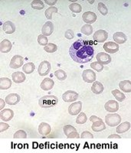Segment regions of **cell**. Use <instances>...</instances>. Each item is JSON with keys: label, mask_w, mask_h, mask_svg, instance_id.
Here are the masks:
<instances>
[{"label": "cell", "mask_w": 131, "mask_h": 153, "mask_svg": "<svg viewBox=\"0 0 131 153\" xmlns=\"http://www.w3.org/2000/svg\"><path fill=\"white\" fill-rule=\"evenodd\" d=\"M82 19L84 22L91 25L95 23L97 20V15L93 12H86L82 16Z\"/></svg>", "instance_id": "obj_14"}, {"label": "cell", "mask_w": 131, "mask_h": 153, "mask_svg": "<svg viewBox=\"0 0 131 153\" xmlns=\"http://www.w3.org/2000/svg\"><path fill=\"white\" fill-rule=\"evenodd\" d=\"M119 45H117L115 42H109L103 45V49H104L106 52H107V54H109V53L110 54H114V53L117 52L119 51Z\"/></svg>", "instance_id": "obj_9"}, {"label": "cell", "mask_w": 131, "mask_h": 153, "mask_svg": "<svg viewBox=\"0 0 131 153\" xmlns=\"http://www.w3.org/2000/svg\"><path fill=\"white\" fill-rule=\"evenodd\" d=\"M69 9L74 13H80L82 11V7L79 3H71L69 5Z\"/></svg>", "instance_id": "obj_35"}, {"label": "cell", "mask_w": 131, "mask_h": 153, "mask_svg": "<svg viewBox=\"0 0 131 153\" xmlns=\"http://www.w3.org/2000/svg\"><path fill=\"white\" fill-rule=\"evenodd\" d=\"M35 66L32 62H28L25 65H23L22 71L25 74H32V72L35 71Z\"/></svg>", "instance_id": "obj_29"}, {"label": "cell", "mask_w": 131, "mask_h": 153, "mask_svg": "<svg viewBox=\"0 0 131 153\" xmlns=\"http://www.w3.org/2000/svg\"><path fill=\"white\" fill-rule=\"evenodd\" d=\"M105 122L109 126L114 127L121 123V117L117 113H110L105 117Z\"/></svg>", "instance_id": "obj_3"}, {"label": "cell", "mask_w": 131, "mask_h": 153, "mask_svg": "<svg viewBox=\"0 0 131 153\" xmlns=\"http://www.w3.org/2000/svg\"><path fill=\"white\" fill-rule=\"evenodd\" d=\"M98 120H101V119L99 118V117H96V116H91V117H90V121L92 123L96 122V121H98Z\"/></svg>", "instance_id": "obj_46"}, {"label": "cell", "mask_w": 131, "mask_h": 153, "mask_svg": "<svg viewBox=\"0 0 131 153\" xmlns=\"http://www.w3.org/2000/svg\"><path fill=\"white\" fill-rule=\"evenodd\" d=\"M82 78L86 83H93L96 80V74L92 70L86 69L82 73Z\"/></svg>", "instance_id": "obj_5"}, {"label": "cell", "mask_w": 131, "mask_h": 153, "mask_svg": "<svg viewBox=\"0 0 131 153\" xmlns=\"http://www.w3.org/2000/svg\"><path fill=\"white\" fill-rule=\"evenodd\" d=\"M112 94L117 100V101H120V102L124 101L125 100V98H126L125 95L123 93H121L119 90H114V91H112Z\"/></svg>", "instance_id": "obj_31"}, {"label": "cell", "mask_w": 131, "mask_h": 153, "mask_svg": "<svg viewBox=\"0 0 131 153\" xmlns=\"http://www.w3.org/2000/svg\"><path fill=\"white\" fill-rule=\"evenodd\" d=\"M51 69V66L50 62L48 61H44L39 65V68H38V72L40 76H46L48 74L50 73Z\"/></svg>", "instance_id": "obj_4"}, {"label": "cell", "mask_w": 131, "mask_h": 153, "mask_svg": "<svg viewBox=\"0 0 131 153\" xmlns=\"http://www.w3.org/2000/svg\"><path fill=\"white\" fill-rule=\"evenodd\" d=\"M131 127L130 123L129 122H124L123 123H121V125H119L117 128V132L119 134L124 133V132H127Z\"/></svg>", "instance_id": "obj_27"}, {"label": "cell", "mask_w": 131, "mask_h": 153, "mask_svg": "<svg viewBox=\"0 0 131 153\" xmlns=\"http://www.w3.org/2000/svg\"><path fill=\"white\" fill-rule=\"evenodd\" d=\"M54 76L57 77V79L59 80H65L67 78V74L65 71L63 70L59 69L57 70L55 72H54Z\"/></svg>", "instance_id": "obj_34"}, {"label": "cell", "mask_w": 131, "mask_h": 153, "mask_svg": "<svg viewBox=\"0 0 131 153\" xmlns=\"http://www.w3.org/2000/svg\"><path fill=\"white\" fill-rule=\"evenodd\" d=\"M5 100H4L3 99H0V109L1 110H3V108L5 107V105L6 102H5Z\"/></svg>", "instance_id": "obj_47"}, {"label": "cell", "mask_w": 131, "mask_h": 153, "mask_svg": "<svg viewBox=\"0 0 131 153\" xmlns=\"http://www.w3.org/2000/svg\"><path fill=\"white\" fill-rule=\"evenodd\" d=\"M78 94L74 91H68L62 95V99L66 103H71L78 99Z\"/></svg>", "instance_id": "obj_6"}, {"label": "cell", "mask_w": 131, "mask_h": 153, "mask_svg": "<svg viewBox=\"0 0 131 153\" xmlns=\"http://www.w3.org/2000/svg\"><path fill=\"white\" fill-rule=\"evenodd\" d=\"M64 133L69 139L71 138H79V134L76 129L71 125H67L64 126Z\"/></svg>", "instance_id": "obj_8"}, {"label": "cell", "mask_w": 131, "mask_h": 153, "mask_svg": "<svg viewBox=\"0 0 131 153\" xmlns=\"http://www.w3.org/2000/svg\"><path fill=\"white\" fill-rule=\"evenodd\" d=\"M108 38V33L104 30H98V31L94 34V40L96 41L97 42L102 43L105 42Z\"/></svg>", "instance_id": "obj_10"}, {"label": "cell", "mask_w": 131, "mask_h": 153, "mask_svg": "<svg viewBox=\"0 0 131 153\" xmlns=\"http://www.w3.org/2000/svg\"><path fill=\"white\" fill-rule=\"evenodd\" d=\"M98 9L99 10V12L101 13L103 16H106L108 13V9H107V6L103 3V2H99L98 3Z\"/></svg>", "instance_id": "obj_39"}, {"label": "cell", "mask_w": 131, "mask_h": 153, "mask_svg": "<svg viewBox=\"0 0 131 153\" xmlns=\"http://www.w3.org/2000/svg\"><path fill=\"white\" fill-rule=\"evenodd\" d=\"M54 31V25L51 22H47L45 23L42 28V33L45 36H50Z\"/></svg>", "instance_id": "obj_16"}, {"label": "cell", "mask_w": 131, "mask_h": 153, "mask_svg": "<svg viewBox=\"0 0 131 153\" xmlns=\"http://www.w3.org/2000/svg\"><path fill=\"white\" fill-rule=\"evenodd\" d=\"M9 128V125H8L7 123H5L1 122L0 123V132H2L3 131L6 130Z\"/></svg>", "instance_id": "obj_44"}, {"label": "cell", "mask_w": 131, "mask_h": 153, "mask_svg": "<svg viewBox=\"0 0 131 153\" xmlns=\"http://www.w3.org/2000/svg\"><path fill=\"white\" fill-rule=\"evenodd\" d=\"M13 117H14V112L11 109H5V110H2L0 112V118L5 122L10 121L13 118Z\"/></svg>", "instance_id": "obj_13"}, {"label": "cell", "mask_w": 131, "mask_h": 153, "mask_svg": "<svg viewBox=\"0 0 131 153\" xmlns=\"http://www.w3.org/2000/svg\"><path fill=\"white\" fill-rule=\"evenodd\" d=\"M13 136L15 139H25L27 138V134L24 130H19L14 134Z\"/></svg>", "instance_id": "obj_41"}, {"label": "cell", "mask_w": 131, "mask_h": 153, "mask_svg": "<svg viewBox=\"0 0 131 153\" xmlns=\"http://www.w3.org/2000/svg\"><path fill=\"white\" fill-rule=\"evenodd\" d=\"M120 88L125 93L131 92V82L130 80H123L119 83Z\"/></svg>", "instance_id": "obj_28"}, {"label": "cell", "mask_w": 131, "mask_h": 153, "mask_svg": "<svg viewBox=\"0 0 131 153\" xmlns=\"http://www.w3.org/2000/svg\"><path fill=\"white\" fill-rule=\"evenodd\" d=\"M87 116L84 113H80V114L77 116V119H76V123L77 124H84L87 122Z\"/></svg>", "instance_id": "obj_37"}, {"label": "cell", "mask_w": 131, "mask_h": 153, "mask_svg": "<svg viewBox=\"0 0 131 153\" xmlns=\"http://www.w3.org/2000/svg\"><path fill=\"white\" fill-rule=\"evenodd\" d=\"M12 86V81L8 77H1L0 78V89L1 90H8Z\"/></svg>", "instance_id": "obj_26"}, {"label": "cell", "mask_w": 131, "mask_h": 153, "mask_svg": "<svg viewBox=\"0 0 131 153\" xmlns=\"http://www.w3.org/2000/svg\"><path fill=\"white\" fill-rule=\"evenodd\" d=\"M12 48V45L8 39H4L0 44V51L2 53L10 52Z\"/></svg>", "instance_id": "obj_21"}, {"label": "cell", "mask_w": 131, "mask_h": 153, "mask_svg": "<svg viewBox=\"0 0 131 153\" xmlns=\"http://www.w3.org/2000/svg\"><path fill=\"white\" fill-rule=\"evenodd\" d=\"M65 37L68 40H71V39L74 38V32L71 29L67 30L65 33Z\"/></svg>", "instance_id": "obj_42"}, {"label": "cell", "mask_w": 131, "mask_h": 153, "mask_svg": "<svg viewBox=\"0 0 131 153\" xmlns=\"http://www.w3.org/2000/svg\"><path fill=\"white\" fill-rule=\"evenodd\" d=\"M12 80L16 83V84H21L25 80L26 76L25 75V74H23V72L21 71H17L14 72L12 75Z\"/></svg>", "instance_id": "obj_23"}, {"label": "cell", "mask_w": 131, "mask_h": 153, "mask_svg": "<svg viewBox=\"0 0 131 153\" xmlns=\"http://www.w3.org/2000/svg\"><path fill=\"white\" fill-rule=\"evenodd\" d=\"M69 54L75 62L85 64L93 59L95 51L89 42L79 39L71 45L69 49Z\"/></svg>", "instance_id": "obj_1"}, {"label": "cell", "mask_w": 131, "mask_h": 153, "mask_svg": "<svg viewBox=\"0 0 131 153\" xmlns=\"http://www.w3.org/2000/svg\"><path fill=\"white\" fill-rule=\"evenodd\" d=\"M54 12V13H57V12H58V9L56 7H54V6L49 7L48 9H46L45 12V17L47 18L48 19H49V20H51V19H52V14Z\"/></svg>", "instance_id": "obj_32"}, {"label": "cell", "mask_w": 131, "mask_h": 153, "mask_svg": "<svg viewBox=\"0 0 131 153\" xmlns=\"http://www.w3.org/2000/svg\"><path fill=\"white\" fill-rule=\"evenodd\" d=\"M91 128H92L93 130L96 132H101V131L104 130L106 129V125H105V123L103 122L102 120H98V121L93 123V125L91 126Z\"/></svg>", "instance_id": "obj_24"}, {"label": "cell", "mask_w": 131, "mask_h": 153, "mask_svg": "<svg viewBox=\"0 0 131 153\" xmlns=\"http://www.w3.org/2000/svg\"><path fill=\"white\" fill-rule=\"evenodd\" d=\"M113 38H114L115 43H117V45H121V44H124L127 42V37L123 32H115L113 35Z\"/></svg>", "instance_id": "obj_20"}, {"label": "cell", "mask_w": 131, "mask_h": 153, "mask_svg": "<svg viewBox=\"0 0 131 153\" xmlns=\"http://www.w3.org/2000/svg\"><path fill=\"white\" fill-rule=\"evenodd\" d=\"M54 82L52 79L51 78H45L42 80V84H41L40 87L43 91H50L54 87Z\"/></svg>", "instance_id": "obj_18"}, {"label": "cell", "mask_w": 131, "mask_h": 153, "mask_svg": "<svg viewBox=\"0 0 131 153\" xmlns=\"http://www.w3.org/2000/svg\"><path fill=\"white\" fill-rule=\"evenodd\" d=\"M31 6L34 9L41 10V9H43L45 8V4L43 3L42 1H40V0H34L31 3Z\"/></svg>", "instance_id": "obj_30"}, {"label": "cell", "mask_w": 131, "mask_h": 153, "mask_svg": "<svg viewBox=\"0 0 131 153\" xmlns=\"http://www.w3.org/2000/svg\"><path fill=\"white\" fill-rule=\"evenodd\" d=\"M80 138H81V139H93V138H94V136H93V134H91V132H88V131H84V132H83L82 134H81Z\"/></svg>", "instance_id": "obj_43"}, {"label": "cell", "mask_w": 131, "mask_h": 153, "mask_svg": "<svg viewBox=\"0 0 131 153\" xmlns=\"http://www.w3.org/2000/svg\"><path fill=\"white\" fill-rule=\"evenodd\" d=\"M91 68L92 69L95 70L98 72H101L103 70V65L100 64L98 61H95V62H93L91 64Z\"/></svg>", "instance_id": "obj_38"}, {"label": "cell", "mask_w": 131, "mask_h": 153, "mask_svg": "<svg viewBox=\"0 0 131 153\" xmlns=\"http://www.w3.org/2000/svg\"><path fill=\"white\" fill-rule=\"evenodd\" d=\"M20 96L17 94H10L5 97V102L9 105H16L19 103Z\"/></svg>", "instance_id": "obj_17"}, {"label": "cell", "mask_w": 131, "mask_h": 153, "mask_svg": "<svg viewBox=\"0 0 131 153\" xmlns=\"http://www.w3.org/2000/svg\"><path fill=\"white\" fill-rule=\"evenodd\" d=\"M45 3H47L48 5L52 6V5H55V4L57 3V0H51V1H50V0H45Z\"/></svg>", "instance_id": "obj_45"}, {"label": "cell", "mask_w": 131, "mask_h": 153, "mask_svg": "<svg viewBox=\"0 0 131 153\" xmlns=\"http://www.w3.org/2000/svg\"><path fill=\"white\" fill-rule=\"evenodd\" d=\"M58 103V99L54 95H46L40 98L39 100V106L42 108H51L56 106Z\"/></svg>", "instance_id": "obj_2"}, {"label": "cell", "mask_w": 131, "mask_h": 153, "mask_svg": "<svg viewBox=\"0 0 131 153\" xmlns=\"http://www.w3.org/2000/svg\"><path fill=\"white\" fill-rule=\"evenodd\" d=\"M91 91L94 94H100L103 91V85L99 81H95L93 84L92 87H91Z\"/></svg>", "instance_id": "obj_25"}, {"label": "cell", "mask_w": 131, "mask_h": 153, "mask_svg": "<svg viewBox=\"0 0 131 153\" xmlns=\"http://www.w3.org/2000/svg\"><path fill=\"white\" fill-rule=\"evenodd\" d=\"M51 131V128L50 125L46 123H42L39 126V132L42 136H48L50 134Z\"/></svg>", "instance_id": "obj_22"}, {"label": "cell", "mask_w": 131, "mask_h": 153, "mask_svg": "<svg viewBox=\"0 0 131 153\" xmlns=\"http://www.w3.org/2000/svg\"><path fill=\"white\" fill-rule=\"evenodd\" d=\"M2 29L5 31V33L10 35V34L14 33L16 31V25L14 23L10 21L5 22L2 25Z\"/></svg>", "instance_id": "obj_19"}, {"label": "cell", "mask_w": 131, "mask_h": 153, "mask_svg": "<svg viewBox=\"0 0 131 153\" xmlns=\"http://www.w3.org/2000/svg\"><path fill=\"white\" fill-rule=\"evenodd\" d=\"M81 32L83 34H84L87 36H89L91 35V34H92L93 32V27L91 26V25L89 24H86L84 25H83L81 29H80Z\"/></svg>", "instance_id": "obj_33"}, {"label": "cell", "mask_w": 131, "mask_h": 153, "mask_svg": "<svg viewBox=\"0 0 131 153\" xmlns=\"http://www.w3.org/2000/svg\"><path fill=\"white\" fill-rule=\"evenodd\" d=\"M108 138H117V139H121V136H120L119 135H117V134H113V135H110Z\"/></svg>", "instance_id": "obj_48"}, {"label": "cell", "mask_w": 131, "mask_h": 153, "mask_svg": "<svg viewBox=\"0 0 131 153\" xmlns=\"http://www.w3.org/2000/svg\"><path fill=\"white\" fill-rule=\"evenodd\" d=\"M48 40L47 37L45 36V35H39V37H38V42H39V44L40 45H42V46H45L47 45L48 44Z\"/></svg>", "instance_id": "obj_40"}, {"label": "cell", "mask_w": 131, "mask_h": 153, "mask_svg": "<svg viewBox=\"0 0 131 153\" xmlns=\"http://www.w3.org/2000/svg\"><path fill=\"white\" fill-rule=\"evenodd\" d=\"M23 63H24L23 57L20 55H15L11 60L9 66H10L11 68L17 69V68H19L22 66Z\"/></svg>", "instance_id": "obj_11"}, {"label": "cell", "mask_w": 131, "mask_h": 153, "mask_svg": "<svg viewBox=\"0 0 131 153\" xmlns=\"http://www.w3.org/2000/svg\"><path fill=\"white\" fill-rule=\"evenodd\" d=\"M82 110V103L80 101L71 103L68 107V113L71 116H76L80 113Z\"/></svg>", "instance_id": "obj_7"}, {"label": "cell", "mask_w": 131, "mask_h": 153, "mask_svg": "<svg viewBox=\"0 0 131 153\" xmlns=\"http://www.w3.org/2000/svg\"><path fill=\"white\" fill-rule=\"evenodd\" d=\"M105 110L109 113H116L117 110H119V104L117 101L115 100H110L107 101L104 105Z\"/></svg>", "instance_id": "obj_15"}, {"label": "cell", "mask_w": 131, "mask_h": 153, "mask_svg": "<svg viewBox=\"0 0 131 153\" xmlns=\"http://www.w3.org/2000/svg\"><path fill=\"white\" fill-rule=\"evenodd\" d=\"M97 61L101 65H108L111 62V57L109 54L104 52H100L97 54Z\"/></svg>", "instance_id": "obj_12"}, {"label": "cell", "mask_w": 131, "mask_h": 153, "mask_svg": "<svg viewBox=\"0 0 131 153\" xmlns=\"http://www.w3.org/2000/svg\"><path fill=\"white\" fill-rule=\"evenodd\" d=\"M58 49V47L55 44L53 43H48L47 45L44 47V50L47 51L48 53H54Z\"/></svg>", "instance_id": "obj_36"}]
</instances>
